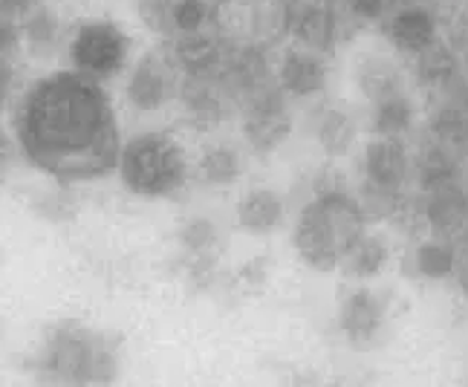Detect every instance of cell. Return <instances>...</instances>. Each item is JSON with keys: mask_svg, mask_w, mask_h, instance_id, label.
<instances>
[{"mask_svg": "<svg viewBox=\"0 0 468 387\" xmlns=\"http://www.w3.org/2000/svg\"><path fill=\"white\" fill-rule=\"evenodd\" d=\"M465 156H468V153H465Z\"/></svg>", "mask_w": 468, "mask_h": 387, "instance_id": "34", "label": "cell"}, {"mask_svg": "<svg viewBox=\"0 0 468 387\" xmlns=\"http://www.w3.org/2000/svg\"><path fill=\"white\" fill-rule=\"evenodd\" d=\"M405 4H428V0H405Z\"/></svg>", "mask_w": 468, "mask_h": 387, "instance_id": "33", "label": "cell"}, {"mask_svg": "<svg viewBox=\"0 0 468 387\" xmlns=\"http://www.w3.org/2000/svg\"><path fill=\"white\" fill-rule=\"evenodd\" d=\"M17 153H21V148H17V139L9 131L0 128V183L6 180V173H9Z\"/></svg>", "mask_w": 468, "mask_h": 387, "instance_id": "30", "label": "cell"}, {"mask_svg": "<svg viewBox=\"0 0 468 387\" xmlns=\"http://www.w3.org/2000/svg\"><path fill=\"white\" fill-rule=\"evenodd\" d=\"M410 73H413V81H417L422 90L428 93H452L463 69H460V58L454 56V49L437 41L431 44L425 52L410 58Z\"/></svg>", "mask_w": 468, "mask_h": 387, "instance_id": "16", "label": "cell"}, {"mask_svg": "<svg viewBox=\"0 0 468 387\" xmlns=\"http://www.w3.org/2000/svg\"><path fill=\"white\" fill-rule=\"evenodd\" d=\"M24 160L58 183H90L116 171L122 136L104 84L76 69L32 81L15 108Z\"/></svg>", "mask_w": 468, "mask_h": 387, "instance_id": "1", "label": "cell"}, {"mask_svg": "<svg viewBox=\"0 0 468 387\" xmlns=\"http://www.w3.org/2000/svg\"><path fill=\"white\" fill-rule=\"evenodd\" d=\"M413 121H417V104H413L408 90H396L370 101L367 128L373 136L405 139L413 131Z\"/></svg>", "mask_w": 468, "mask_h": 387, "instance_id": "18", "label": "cell"}, {"mask_svg": "<svg viewBox=\"0 0 468 387\" xmlns=\"http://www.w3.org/2000/svg\"><path fill=\"white\" fill-rule=\"evenodd\" d=\"M179 108L186 121L194 131H214L229 119L234 99L226 93V87L218 78H183L179 81Z\"/></svg>", "mask_w": 468, "mask_h": 387, "instance_id": "13", "label": "cell"}, {"mask_svg": "<svg viewBox=\"0 0 468 387\" xmlns=\"http://www.w3.org/2000/svg\"><path fill=\"white\" fill-rule=\"evenodd\" d=\"M15 87H17V76L12 64H0V113L9 108V101L15 99Z\"/></svg>", "mask_w": 468, "mask_h": 387, "instance_id": "31", "label": "cell"}, {"mask_svg": "<svg viewBox=\"0 0 468 387\" xmlns=\"http://www.w3.org/2000/svg\"><path fill=\"white\" fill-rule=\"evenodd\" d=\"M338 329L353 350H370L388 324V301L370 287L350 289L338 304Z\"/></svg>", "mask_w": 468, "mask_h": 387, "instance_id": "9", "label": "cell"}, {"mask_svg": "<svg viewBox=\"0 0 468 387\" xmlns=\"http://www.w3.org/2000/svg\"><path fill=\"white\" fill-rule=\"evenodd\" d=\"M420 214H422V223L437 237L454 240L463 232V225L468 223V191H465V183H454V185H445V188L422 194Z\"/></svg>", "mask_w": 468, "mask_h": 387, "instance_id": "14", "label": "cell"}, {"mask_svg": "<svg viewBox=\"0 0 468 387\" xmlns=\"http://www.w3.org/2000/svg\"><path fill=\"white\" fill-rule=\"evenodd\" d=\"M402 4L405 0H341L345 12L353 21H362V24H382L385 17Z\"/></svg>", "mask_w": 468, "mask_h": 387, "instance_id": "27", "label": "cell"}, {"mask_svg": "<svg viewBox=\"0 0 468 387\" xmlns=\"http://www.w3.org/2000/svg\"><path fill=\"white\" fill-rule=\"evenodd\" d=\"M64 47L76 73L104 84L128 69L133 38L113 17H87L69 29Z\"/></svg>", "mask_w": 468, "mask_h": 387, "instance_id": "5", "label": "cell"}, {"mask_svg": "<svg viewBox=\"0 0 468 387\" xmlns=\"http://www.w3.org/2000/svg\"><path fill=\"white\" fill-rule=\"evenodd\" d=\"M413 180H417L422 194L463 183L460 156L440 148L437 142H431V139H425V145L420 148L417 160H413Z\"/></svg>", "mask_w": 468, "mask_h": 387, "instance_id": "20", "label": "cell"}, {"mask_svg": "<svg viewBox=\"0 0 468 387\" xmlns=\"http://www.w3.org/2000/svg\"><path fill=\"white\" fill-rule=\"evenodd\" d=\"M410 260H413V272L425 280H442V277L457 275V246L454 240H445L437 235L422 240L417 249H413Z\"/></svg>", "mask_w": 468, "mask_h": 387, "instance_id": "25", "label": "cell"}, {"mask_svg": "<svg viewBox=\"0 0 468 387\" xmlns=\"http://www.w3.org/2000/svg\"><path fill=\"white\" fill-rule=\"evenodd\" d=\"M428 139L457 156L468 153V101L445 99L428 116Z\"/></svg>", "mask_w": 468, "mask_h": 387, "instance_id": "22", "label": "cell"}, {"mask_svg": "<svg viewBox=\"0 0 468 387\" xmlns=\"http://www.w3.org/2000/svg\"><path fill=\"white\" fill-rule=\"evenodd\" d=\"M367 228V214L341 180L321 177L313 197L295 217L292 246L315 272H335L356 237Z\"/></svg>", "mask_w": 468, "mask_h": 387, "instance_id": "2", "label": "cell"}, {"mask_svg": "<svg viewBox=\"0 0 468 387\" xmlns=\"http://www.w3.org/2000/svg\"><path fill=\"white\" fill-rule=\"evenodd\" d=\"M21 49H24L21 24L9 21V17H0V64H12Z\"/></svg>", "mask_w": 468, "mask_h": 387, "instance_id": "28", "label": "cell"}, {"mask_svg": "<svg viewBox=\"0 0 468 387\" xmlns=\"http://www.w3.org/2000/svg\"><path fill=\"white\" fill-rule=\"evenodd\" d=\"M310 387H341V384H333V382H327V384H310Z\"/></svg>", "mask_w": 468, "mask_h": 387, "instance_id": "32", "label": "cell"}, {"mask_svg": "<svg viewBox=\"0 0 468 387\" xmlns=\"http://www.w3.org/2000/svg\"><path fill=\"white\" fill-rule=\"evenodd\" d=\"M183 246L197 260H214V252H218V225L203 217L188 220V225L183 228Z\"/></svg>", "mask_w": 468, "mask_h": 387, "instance_id": "26", "label": "cell"}, {"mask_svg": "<svg viewBox=\"0 0 468 387\" xmlns=\"http://www.w3.org/2000/svg\"><path fill=\"white\" fill-rule=\"evenodd\" d=\"M240 128L251 153L269 156L275 153L292 133V110L290 99L272 81L255 87L240 101Z\"/></svg>", "mask_w": 468, "mask_h": 387, "instance_id": "6", "label": "cell"}, {"mask_svg": "<svg viewBox=\"0 0 468 387\" xmlns=\"http://www.w3.org/2000/svg\"><path fill=\"white\" fill-rule=\"evenodd\" d=\"M197 177L208 188H229L243 177V153L229 142L208 145L197 160Z\"/></svg>", "mask_w": 468, "mask_h": 387, "instance_id": "24", "label": "cell"}, {"mask_svg": "<svg viewBox=\"0 0 468 387\" xmlns=\"http://www.w3.org/2000/svg\"><path fill=\"white\" fill-rule=\"evenodd\" d=\"M358 173H362V197H358V203H362L367 220L399 214L402 191L413 177V160L402 139L373 136L362 148Z\"/></svg>", "mask_w": 468, "mask_h": 387, "instance_id": "4", "label": "cell"}, {"mask_svg": "<svg viewBox=\"0 0 468 387\" xmlns=\"http://www.w3.org/2000/svg\"><path fill=\"white\" fill-rule=\"evenodd\" d=\"M119 180L142 200H168L188 185V153L171 133L148 131L122 145Z\"/></svg>", "mask_w": 468, "mask_h": 387, "instance_id": "3", "label": "cell"}, {"mask_svg": "<svg viewBox=\"0 0 468 387\" xmlns=\"http://www.w3.org/2000/svg\"><path fill=\"white\" fill-rule=\"evenodd\" d=\"M286 217V203L272 188H251L238 203V225L246 235H272Z\"/></svg>", "mask_w": 468, "mask_h": 387, "instance_id": "19", "label": "cell"}, {"mask_svg": "<svg viewBox=\"0 0 468 387\" xmlns=\"http://www.w3.org/2000/svg\"><path fill=\"white\" fill-rule=\"evenodd\" d=\"M313 139L324 156L341 160V156H347L356 148V139H358L356 116L345 104H333V101L321 104L313 113Z\"/></svg>", "mask_w": 468, "mask_h": 387, "instance_id": "15", "label": "cell"}, {"mask_svg": "<svg viewBox=\"0 0 468 387\" xmlns=\"http://www.w3.org/2000/svg\"><path fill=\"white\" fill-rule=\"evenodd\" d=\"M353 81L358 87V93L367 99V104L388 93L405 90L402 67L390 56H385V52H362L353 64Z\"/></svg>", "mask_w": 468, "mask_h": 387, "instance_id": "17", "label": "cell"}, {"mask_svg": "<svg viewBox=\"0 0 468 387\" xmlns=\"http://www.w3.org/2000/svg\"><path fill=\"white\" fill-rule=\"evenodd\" d=\"M179 69L171 61L168 49H151L145 52L124 78V101L136 113H159L179 93Z\"/></svg>", "mask_w": 468, "mask_h": 387, "instance_id": "7", "label": "cell"}, {"mask_svg": "<svg viewBox=\"0 0 468 387\" xmlns=\"http://www.w3.org/2000/svg\"><path fill=\"white\" fill-rule=\"evenodd\" d=\"M382 35L393 52L413 58L440 41V17L428 4H402L382 21Z\"/></svg>", "mask_w": 468, "mask_h": 387, "instance_id": "11", "label": "cell"}, {"mask_svg": "<svg viewBox=\"0 0 468 387\" xmlns=\"http://www.w3.org/2000/svg\"><path fill=\"white\" fill-rule=\"evenodd\" d=\"M41 6H44V0H0V17H9V21L21 24L24 17H29Z\"/></svg>", "mask_w": 468, "mask_h": 387, "instance_id": "29", "label": "cell"}, {"mask_svg": "<svg viewBox=\"0 0 468 387\" xmlns=\"http://www.w3.org/2000/svg\"><path fill=\"white\" fill-rule=\"evenodd\" d=\"M283 35L327 56L341 38V15L333 0H283Z\"/></svg>", "mask_w": 468, "mask_h": 387, "instance_id": "8", "label": "cell"}, {"mask_svg": "<svg viewBox=\"0 0 468 387\" xmlns=\"http://www.w3.org/2000/svg\"><path fill=\"white\" fill-rule=\"evenodd\" d=\"M272 78L286 93V99H315L330 84V64L324 52L292 44L281 52Z\"/></svg>", "mask_w": 468, "mask_h": 387, "instance_id": "10", "label": "cell"}, {"mask_svg": "<svg viewBox=\"0 0 468 387\" xmlns=\"http://www.w3.org/2000/svg\"><path fill=\"white\" fill-rule=\"evenodd\" d=\"M21 38H24V49L32 58H38V61L52 58L58 52V47L67 44L61 15L44 4L41 9H35L29 17L21 21Z\"/></svg>", "mask_w": 468, "mask_h": 387, "instance_id": "21", "label": "cell"}, {"mask_svg": "<svg viewBox=\"0 0 468 387\" xmlns=\"http://www.w3.org/2000/svg\"><path fill=\"white\" fill-rule=\"evenodd\" d=\"M226 49H229V41L223 38V32L218 26H208L200 32L171 38L168 56L183 78H211L220 73Z\"/></svg>", "mask_w": 468, "mask_h": 387, "instance_id": "12", "label": "cell"}, {"mask_svg": "<svg viewBox=\"0 0 468 387\" xmlns=\"http://www.w3.org/2000/svg\"><path fill=\"white\" fill-rule=\"evenodd\" d=\"M390 260V246L379 232H370L365 228L362 235L356 237V243L347 249L345 260H341V272L353 280H370L376 275H382Z\"/></svg>", "mask_w": 468, "mask_h": 387, "instance_id": "23", "label": "cell"}]
</instances>
